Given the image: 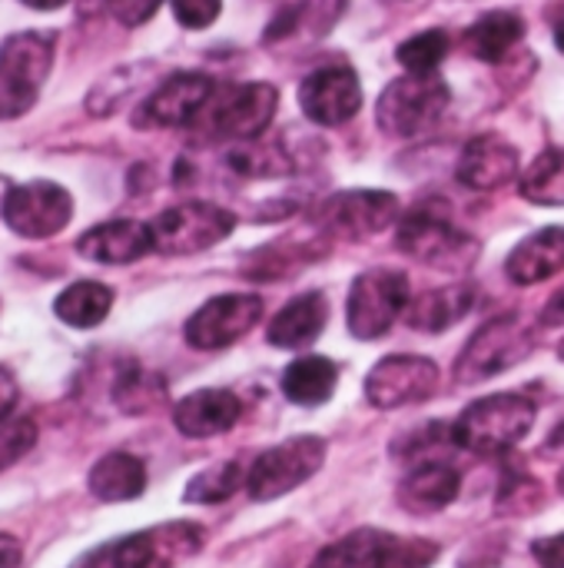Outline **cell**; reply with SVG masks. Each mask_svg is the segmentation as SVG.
I'll list each match as a JSON object with an SVG mask.
<instances>
[{"label":"cell","mask_w":564,"mask_h":568,"mask_svg":"<svg viewBox=\"0 0 564 568\" xmlns=\"http://www.w3.org/2000/svg\"><path fill=\"white\" fill-rule=\"evenodd\" d=\"M535 419L539 409L532 399L519 393H495L465 406L462 416L452 423L449 439L475 456H505L519 443H525Z\"/></svg>","instance_id":"1"},{"label":"cell","mask_w":564,"mask_h":568,"mask_svg":"<svg viewBox=\"0 0 564 568\" xmlns=\"http://www.w3.org/2000/svg\"><path fill=\"white\" fill-rule=\"evenodd\" d=\"M203 526L196 523H166L133 536L110 539L83 552L70 568H173L193 559L203 549Z\"/></svg>","instance_id":"2"},{"label":"cell","mask_w":564,"mask_h":568,"mask_svg":"<svg viewBox=\"0 0 564 568\" xmlns=\"http://www.w3.org/2000/svg\"><path fill=\"white\" fill-rule=\"evenodd\" d=\"M57 37L50 30H20L0 43V120L30 113L53 70Z\"/></svg>","instance_id":"3"},{"label":"cell","mask_w":564,"mask_h":568,"mask_svg":"<svg viewBox=\"0 0 564 568\" xmlns=\"http://www.w3.org/2000/svg\"><path fill=\"white\" fill-rule=\"evenodd\" d=\"M449 103L452 90L439 73H406L382 90L376 120L389 136L412 140L429 133L445 116Z\"/></svg>","instance_id":"4"},{"label":"cell","mask_w":564,"mask_h":568,"mask_svg":"<svg viewBox=\"0 0 564 568\" xmlns=\"http://www.w3.org/2000/svg\"><path fill=\"white\" fill-rule=\"evenodd\" d=\"M396 246L416 263L435 266L442 273H465L479 256V243L469 233H462L455 223H449V216L429 206H419L399 220Z\"/></svg>","instance_id":"5"},{"label":"cell","mask_w":564,"mask_h":568,"mask_svg":"<svg viewBox=\"0 0 564 568\" xmlns=\"http://www.w3.org/2000/svg\"><path fill=\"white\" fill-rule=\"evenodd\" d=\"M535 349V333L522 316H499L485 323L455 359V383L459 386H479L485 379H495L509 369H515L529 353Z\"/></svg>","instance_id":"6"},{"label":"cell","mask_w":564,"mask_h":568,"mask_svg":"<svg viewBox=\"0 0 564 568\" xmlns=\"http://www.w3.org/2000/svg\"><path fill=\"white\" fill-rule=\"evenodd\" d=\"M326 439L319 436H293L273 449H266L246 473V493L256 503H273L309 483L326 463Z\"/></svg>","instance_id":"7"},{"label":"cell","mask_w":564,"mask_h":568,"mask_svg":"<svg viewBox=\"0 0 564 568\" xmlns=\"http://www.w3.org/2000/svg\"><path fill=\"white\" fill-rule=\"evenodd\" d=\"M233 230H236V216L203 200L170 206L150 223L153 250L163 256H189V253L213 250L216 243L229 240Z\"/></svg>","instance_id":"8"},{"label":"cell","mask_w":564,"mask_h":568,"mask_svg":"<svg viewBox=\"0 0 564 568\" xmlns=\"http://www.w3.org/2000/svg\"><path fill=\"white\" fill-rule=\"evenodd\" d=\"M409 310V280L396 270L359 273L346 300V326L356 339H382Z\"/></svg>","instance_id":"9"},{"label":"cell","mask_w":564,"mask_h":568,"mask_svg":"<svg viewBox=\"0 0 564 568\" xmlns=\"http://www.w3.org/2000/svg\"><path fill=\"white\" fill-rule=\"evenodd\" d=\"M279 106V90L273 83H239V87H216L213 100L199 113L209 133L223 140H259L273 123ZM196 120V123H199Z\"/></svg>","instance_id":"10"},{"label":"cell","mask_w":564,"mask_h":568,"mask_svg":"<svg viewBox=\"0 0 564 568\" xmlns=\"http://www.w3.org/2000/svg\"><path fill=\"white\" fill-rule=\"evenodd\" d=\"M402 220V203L389 190H342L322 200L316 223L336 240H369Z\"/></svg>","instance_id":"11"},{"label":"cell","mask_w":564,"mask_h":568,"mask_svg":"<svg viewBox=\"0 0 564 568\" xmlns=\"http://www.w3.org/2000/svg\"><path fill=\"white\" fill-rule=\"evenodd\" d=\"M0 216L23 240H50L73 220V196L53 180H30L7 193Z\"/></svg>","instance_id":"12"},{"label":"cell","mask_w":564,"mask_h":568,"mask_svg":"<svg viewBox=\"0 0 564 568\" xmlns=\"http://www.w3.org/2000/svg\"><path fill=\"white\" fill-rule=\"evenodd\" d=\"M263 320V300L253 293H226L206 300L189 320H186V343L193 349L213 353L239 343L256 323Z\"/></svg>","instance_id":"13"},{"label":"cell","mask_w":564,"mask_h":568,"mask_svg":"<svg viewBox=\"0 0 564 568\" xmlns=\"http://www.w3.org/2000/svg\"><path fill=\"white\" fill-rule=\"evenodd\" d=\"M439 389V366L425 356H386L366 376V399L376 409H402L432 399Z\"/></svg>","instance_id":"14"},{"label":"cell","mask_w":564,"mask_h":568,"mask_svg":"<svg viewBox=\"0 0 564 568\" xmlns=\"http://www.w3.org/2000/svg\"><path fill=\"white\" fill-rule=\"evenodd\" d=\"M216 93V80L206 73H173L163 80L133 113V123L140 130H173L189 126L199 120L206 103Z\"/></svg>","instance_id":"15"},{"label":"cell","mask_w":564,"mask_h":568,"mask_svg":"<svg viewBox=\"0 0 564 568\" xmlns=\"http://www.w3.org/2000/svg\"><path fill=\"white\" fill-rule=\"evenodd\" d=\"M302 113L319 126H342L362 106V83L352 67H319L299 87Z\"/></svg>","instance_id":"16"},{"label":"cell","mask_w":564,"mask_h":568,"mask_svg":"<svg viewBox=\"0 0 564 568\" xmlns=\"http://www.w3.org/2000/svg\"><path fill=\"white\" fill-rule=\"evenodd\" d=\"M150 250H153L150 223H140V220H106V223L90 226L76 240V253L100 266H126V263L143 260Z\"/></svg>","instance_id":"17"},{"label":"cell","mask_w":564,"mask_h":568,"mask_svg":"<svg viewBox=\"0 0 564 568\" xmlns=\"http://www.w3.org/2000/svg\"><path fill=\"white\" fill-rule=\"evenodd\" d=\"M455 176L469 190H482V193L502 190L519 176V150L495 133L475 136L465 143L459 166H455Z\"/></svg>","instance_id":"18"},{"label":"cell","mask_w":564,"mask_h":568,"mask_svg":"<svg viewBox=\"0 0 564 568\" xmlns=\"http://www.w3.org/2000/svg\"><path fill=\"white\" fill-rule=\"evenodd\" d=\"M243 416V403L229 389H196L173 406V426L186 439H213L229 433Z\"/></svg>","instance_id":"19"},{"label":"cell","mask_w":564,"mask_h":568,"mask_svg":"<svg viewBox=\"0 0 564 568\" xmlns=\"http://www.w3.org/2000/svg\"><path fill=\"white\" fill-rule=\"evenodd\" d=\"M462 476L449 463H422L399 483V506L412 516H435L459 499Z\"/></svg>","instance_id":"20"},{"label":"cell","mask_w":564,"mask_h":568,"mask_svg":"<svg viewBox=\"0 0 564 568\" xmlns=\"http://www.w3.org/2000/svg\"><path fill=\"white\" fill-rule=\"evenodd\" d=\"M564 270V226H545L525 236L505 260V273L515 286H535Z\"/></svg>","instance_id":"21"},{"label":"cell","mask_w":564,"mask_h":568,"mask_svg":"<svg viewBox=\"0 0 564 568\" xmlns=\"http://www.w3.org/2000/svg\"><path fill=\"white\" fill-rule=\"evenodd\" d=\"M329 320V303L322 293H302L296 300H289L266 329L269 346L276 349H302L309 343H316L326 329Z\"/></svg>","instance_id":"22"},{"label":"cell","mask_w":564,"mask_h":568,"mask_svg":"<svg viewBox=\"0 0 564 568\" xmlns=\"http://www.w3.org/2000/svg\"><path fill=\"white\" fill-rule=\"evenodd\" d=\"M86 486L100 503H133L146 493V466L133 453H106L93 463Z\"/></svg>","instance_id":"23"},{"label":"cell","mask_w":564,"mask_h":568,"mask_svg":"<svg viewBox=\"0 0 564 568\" xmlns=\"http://www.w3.org/2000/svg\"><path fill=\"white\" fill-rule=\"evenodd\" d=\"M472 303H475V290L465 283H455V286L429 290V293L409 300L406 320L419 333H445L449 326H455L459 320L469 316Z\"/></svg>","instance_id":"24"},{"label":"cell","mask_w":564,"mask_h":568,"mask_svg":"<svg viewBox=\"0 0 564 568\" xmlns=\"http://www.w3.org/2000/svg\"><path fill=\"white\" fill-rule=\"evenodd\" d=\"M283 396L296 406H322L332 399L336 383H339V369L332 359L326 356H299L283 369Z\"/></svg>","instance_id":"25"},{"label":"cell","mask_w":564,"mask_h":568,"mask_svg":"<svg viewBox=\"0 0 564 568\" xmlns=\"http://www.w3.org/2000/svg\"><path fill=\"white\" fill-rule=\"evenodd\" d=\"M525 37V20L512 10H492L465 30V47L485 63H499Z\"/></svg>","instance_id":"26"},{"label":"cell","mask_w":564,"mask_h":568,"mask_svg":"<svg viewBox=\"0 0 564 568\" xmlns=\"http://www.w3.org/2000/svg\"><path fill=\"white\" fill-rule=\"evenodd\" d=\"M113 310V290L96 283V280H80V283H70L57 303H53V313L57 320H63L66 326L73 329H93L100 326Z\"/></svg>","instance_id":"27"},{"label":"cell","mask_w":564,"mask_h":568,"mask_svg":"<svg viewBox=\"0 0 564 568\" xmlns=\"http://www.w3.org/2000/svg\"><path fill=\"white\" fill-rule=\"evenodd\" d=\"M243 486H246V473H243V466L236 459L216 463V466L196 473L186 483L183 503H189V506H219V503L233 499Z\"/></svg>","instance_id":"28"},{"label":"cell","mask_w":564,"mask_h":568,"mask_svg":"<svg viewBox=\"0 0 564 568\" xmlns=\"http://www.w3.org/2000/svg\"><path fill=\"white\" fill-rule=\"evenodd\" d=\"M435 559H439L435 542L419 536H392L379 529L369 568H432Z\"/></svg>","instance_id":"29"},{"label":"cell","mask_w":564,"mask_h":568,"mask_svg":"<svg viewBox=\"0 0 564 568\" xmlns=\"http://www.w3.org/2000/svg\"><path fill=\"white\" fill-rule=\"evenodd\" d=\"M522 196L539 206H564V150H545L519 180Z\"/></svg>","instance_id":"30"},{"label":"cell","mask_w":564,"mask_h":568,"mask_svg":"<svg viewBox=\"0 0 564 568\" xmlns=\"http://www.w3.org/2000/svg\"><path fill=\"white\" fill-rule=\"evenodd\" d=\"M326 246L319 240H309V243H296L289 246V240H279L266 250H259L253 260H249V280H279V276H289L299 263H312L316 256H322Z\"/></svg>","instance_id":"31"},{"label":"cell","mask_w":564,"mask_h":568,"mask_svg":"<svg viewBox=\"0 0 564 568\" xmlns=\"http://www.w3.org/2000/svg\"><path fill=\"white\" fill-rule=\"evenodd\" d=\"M163 396H166V383L160 376L140 369L136 363H130L126 369H120L116 379H113V403L123 413H130V416L156 409V403Z\"/></svg>","instance_id":"32"},{"label":"cell","mask_w":564,"mask_h":568,"mask_svg":"<svg viewBox=\"0 0 564 568\" xmlns=\"http://www.w3.org/2000/svg\"><path fill=\"white\" fill-rule=\"evenodd\" d=\"M226 160H229V166H233L239 176H253V180L293 173L289 153H286L279 143H266V140H246V143L233 146Z\"/></svg>","instance_id":"33"},{"label":"cell","mask_w":564,"mask_h":568,"mask_svg":"<svg viewBox=\"0 0 564 568\" xmlns=\"http://www.w3.org/2000/svg\"><path fill=\"white\" fill-rule=\"evenodd\" d=\"M449 50H452V40L445 30H422L409 37L406 43H399L396 60L406 67V73H435L442 60L449 57Z\"/></svg>","instance_id":"34"},{"label":"cell","mask_w":564,"mask_h":568,"mask_svg":"<svg viewBox=\"0 0 564 568\" xmlns=\"http://www.w3.org/2000/svg\"><path fill=\"white\" fill-rule=\"evenodd\" d=\"M376 536H379V529H359V532L332 542L329 549H322L309 568H369Z\"/></svg>","instance_id":"35"},{"label":"cell","mask_w":564,"mask_h":568,"mask_svg":"<svg viewBox=\"0 0 564 568\" xmlns=\"http://www.w3.org/2000/svg\"><path fill=\"white\" fill-rule=\"evenodd\" d=\"M37 443V426L30 419H3L0 423V473L20 463Z\"/></svg>","instance_id":"36"},{"label":"cell","mask_w":564,"mask_h":568,"mask_svg":"<svg viewBox=\"0 0 564 568\" xmlns=\"http://www.w3.org/2000/svg\"><path fill=\"white\" fill-rule=\"evenodd\" d=\"M173 17L186 30H206L223 13V0H170Z\"/></svg>","instance_id":"37"},{"label":"cell","mask_w":564,"mask_h":568,"mask_svg":"<svg viewBox=\"0 0 564 568\" xmlns=\"http://www.w3.org/2000/svg\"><path fill=\"white\" fill-rule=\"evenodd\" d=\"M163 0H106V10L116 23L123 27H140L146 23L156 10H160Z\"/></svg>","instance_id":"38"},{"label":"cell","mask_w":564,"mask_h":568,"mask_svg":"<svg viewBox=\"0 0 564 568\" xmlns=\"http://www.w3.org/2000/svg\"><path fill=\"white\" fill-rule=\"evenodd\" d=\"M532 556L542 568H564V532L532 542Z\"/></svg>","instance_id":"39"},{"label":"cell","mask_w":564,"mask_h":568,"mask_svg":"<svg viewBox=\"0 0 564 568\" xmlns=\"http://www.w3.org/2000/svg\"><path fill=\"white\" fill-rule=\"evenodd\" d=\"M17 399H20V389H17V379L0 366V423L3 419H10V413H13V406H17Z\"/></svg>","instance_id":"40"},{"label":"cell","mask_w":564,"mask_h":568,"mask_svg":"<svg viewBox=\"0 0 564 568\" xmlns=\"http://www.w3.org/2000/svg\"><path fill=\"white\" fill-rule=\"evenodd\" d=\"M20 562H23V546L13 536L0 532V568H20Z\"/></svg>","instance_id":"41"},{"label":"cell","mask_w":564,"mask_h":568,"mask_svg":"<svg viewBox=\"0 0 564 568\" xmlns=\"http://www.w3.org/2000/svg\"><path fill=\"white\" fill-rule=\"evenodd\" d=\"M542 323L545 326H562L564 323V290H558L548 303V310L542 313Z\"/></svg>","instance_id":"42"},{"label":"cell","mask_w":564,"mask_h":568,"mask_svg":"<svg viewBox=\"0 0 564 568\" xmlns=\"http://www.w3.org/2000/svg\"><path fill=\"white\" fill-rule=\"evenodd\" d=\"M23 7H30V10H60L63 3H70V0H20Z\"/></svg>","instance_id":"43"},{"label":"cell","mask_w":564,"mask_h":568,"mask_svg":"<svg viewBox=\"0 0 564 568\" xmlns=\"http://www.w3.org/2000/svg\"><path fill=\"white\" fill-rule=\"evenodd\" d=\"M13 190V183L7 180V176H0V210H3V200H7V193Z\"/></svg>","instance_id":"44"},{"label":"cell","mask_w":564,"mask_h":568,"mask_svg":"<svg viewBox=\"0 0 564 568\" xmlns=\"http://www.w3.org/2000/svg\"><path fill=\"white\" fill-rule=\"evenodd\" d=\"M555 43H558V50L564 53V20L558 23V30H555Z\"/></svg>","instance_id":"45"},{"label":"cell","mask_w":564,"mask_h":568,"mask_svg":"<svg viewBox=\"0 0 564 568\" xmlns=\"http://www.w3.org/2000/svg\"><path fill=\"white\" fill-rule=\"evenodd\" d=\"M558 489H562V496H564V469H562V476H558Z\"/></svg>","instance_id":"46"},{"label":"cell","mask_w":564,"mask_h":568,"mask_svg":"<svg viewBox=\"0 0 564 568\" xmlns=\"http://www.w3.org/2000/svg\"><path fill=\"white\" fill-rule=\"evenodd\" d=\"M558 359L564 363V339H562V346H558Z\"/></svg>","instance_id":"47"}]
</instances>
